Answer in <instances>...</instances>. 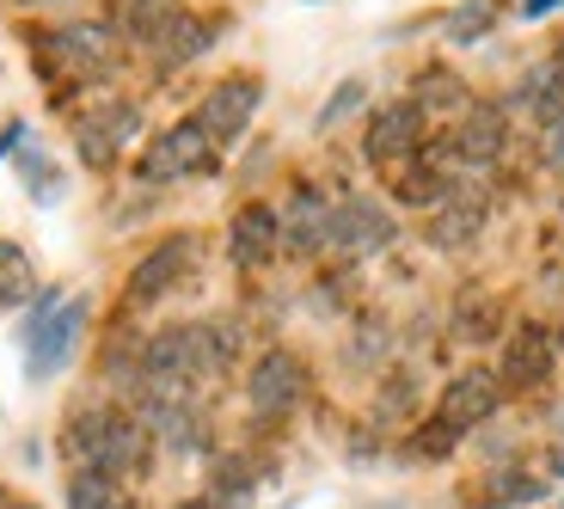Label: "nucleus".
<instances>
[{
  "instance_id": "obj_22",
  "label": "nucleus",
  "mask_w": 564,
  "mask_h": 509,
  "mask_svg": "<svg viewBox=\"0 0 564 509\" xmlns=\"http://www.w3.org/2000/svg\"><path fill=\"white\" fill-rule=\"evenodd\" d=\"M491 19H497V0H466L460 13L448 19V37H454V43H479Z\"/></svg>"
},
{
  "instance_id": "obj_18",
  "label": "nucleus",
  "mask_w": 564,
  "mask_h": 509,
  "mask_svg": "<svg viewBox=\"0 0 564 509\" xmlns=\"http://www.w3.org/2000/svg\"><path fill=\"white\" fill-rule=\"evenodd\" d=\"M522 105H534L546 123H564V56H552L546 68H534L522 80Z\"/></svg>"
},
{
  "instance_id": "obj_9",
  "label": "nucleus",
  "mask_w": 564,
  "mask_h": 509,
  "mask_svg": "<svg viewBox=\"0 0 564 509\" xmlns=\"http://www.w3.org/2000/svg\"><path fill=\"white\" fill-rule=\"evenodd\" d=\"M191 264H197V240H191V234H178V240L154 246V252L135 264V277H129V295H135V301H160Z\"/></svg>"
},
{
  "instance_id": "obj_10",
  "label": "nucleus",
  "mask_w": 564,
  "mask_h": 509,
  "mask_svg": "<svg viewBox=\"0 0 564 509\" xmlns=\"http://www.w3.org/2000/svg\"><path fill=\"white\" fill-rule=\"evenodd\" d=\"M417 136H423L417 105H387V111H375V123H368V160H375V166H393V160L417 154Z\"/></svg>"
},
{
  "instance_id": "obj_6",
  "label": "nucleus",
  "mask_w": 564,
  "mask_h": 509,
  "mask_svg": "<svg viewBox=\"0 0 564 509\" xmlns=\"http://www.w3.org/2000/svg\"><path fill=\"white\" fill-rule=\"evenodd\" d=\"M258 99H264V86L258 80H221L209 93V99H203V111H197V123H203V136H209V142H234V136H240L246 123H252V111H258Z\"/></svg>"
},
{
  "instance_id": "obj_2",
  "label": "nucleus",
  "mask_w": 564,
  "mask_h": 509,
  "mask_svg": "<svg viewBox=\"0 0 564 509\" xmlns=\"http://www.w3.org/2000/svg\"><path fill=\"white\" fill-rule=\"evenodd\" d=\"M86 332V301H37V313H31L25 326V375L31 381H50V375H62L74 356V344H80Z\"/></svg>"
},
{
  "instance_id": "obj_24",
  "label": "nucleus",
  "mask_w": 564,
  "mask_h": 509,
  "mask_svg": "<svg viewBox=\"0 0 564 509\" xmlns=\"http://www.w3.org/2000/svg\"><path fill=\"white\" fill-rule=\"evenodd\" d=\"M356 105H362V80H344V86H338V99H332V105L319 111V123H338V117H344V111H356Z\"/></svg>"
},
{
  "instance_id": "obj_3",
  "label": "nucleus",
  "mask_w": 564,
  "mask_h": 509,
  "mask_svg": "<svg viewBox=\"0 0 564 509\" xmlns=\"http://www.w3.org/2000/svg\"><path fill=\"white\" fill-rule=\"evenodd\" d=\"M209 160H215V142L203 136L197 117H191V123L166 129L160 142H148L135 172H141V184H172V178H191V172H209Z\"/></svg>"
},
{
  "instance_id": "obj_25",
  "label": "nucleus",
  "mask_w": 564,
  "mask_h": 509,
  "mask_svg": "<svg viewBox=\"0 0 564 509\" xmlns=\"http://www.w3.org/2000/svg\"><path fill=\"white\" fill-rule=\"evenodd\" d=\"M528 497H540V485H534V479H503L497 503H528Z\"/></svg>"
},
{
  "instance_id": "obj_5",
  "label": "nucleus",
  "mask_w": 564,
  "mask_h": 509,
  "mask_svg": "<svg viewBox=\"0 0 564 509\" xmlns=\"http://www.w3.org/2000/svg\"><path fill=\"white\" fill-rule=\"evenodd\" d=\"M301 387H307V368H301L289 350H270V356H258L246 399H252L258 418H282V411L301 405Z\"/></svg>"
},
{
  "instance_id": "obj_28",
  "label": "nucleus",
  "mask_w": 564,
  "mask_h": 509,
  "mask_svg": "<svg viewBox=\"0 0 564 509\" xmlns=\"http://www.w3.org/2000/svg\"><path fill=\"white\" fill-rule=\"evenodd\" d=\"M178 509H215V503H178Z\"/></svg>"
},
{
  "instance_id": "obj_17",
  "label": "nucleus",
  "mask_w": 564,
  "mask_h": 509,
  "mask_svg": "<svg viewBox=\"0 0 564 509\" xmlns=\"http://www.w3.org/2000/svg\"><path fill=\"white\" fill-rule=\"evenodd\" d=\"M111 19H117V31H123V37L154 43L160 31H166L172 19H178V0H117Z\"/></svg>"
},
{
  "instance_id": "obj_7",
  "label": "nucleus",
  "mask_w": 564,
  "mask_h": 509,
  "mask_svg": "<svg viewBox=\"0 0 564 509\" xmlns=\"http://www.w3.org/2000/svg\"><path fill=\"white\" fill-rule=\"evenodd\" d=\"M497 399H503V387H497V375H485V368H473V375H460V381L442 393V411H436V424L448 430V436H460V430L485 424L497 411Z\"/></svg>"
},
{
  "instance_id": "obj_15",
  "label": "nucleus",
  "mask_w": 564,
  "mask_h": 509,
  "mask_svg": "<svg viewBox=\"0 0 564 509\" xmlns=\"http://www.w3.org/2000/svg\"><path fill=\"white\" fill-rule=\"evenodd\" d=\"M325 240H332V209H325L313 191H301L289 221H282V246H289V252H319Z\"/></svg>"
},
{
  "instance_id": "obj_19",
  "label": "nucleus",
  "mask_w": 564,
  "mask_h": 509,
  "mask_svg": "<svg viewBox=\"0 0 564 509\" xmlns=\"http://www.w3.org/2000/svg\"><path fill=\"white\" fill-rule=\"evenodd\" d=\"M479 227H485V203H479V197H466V203L454 197L448 209L430 221V240H436V246H466Z\"/></svg>"
},
{
  "instance_id": "obj_30",
  "label": "nucleus",
  "mask_w": 564,
  "mask_h": 509,
  "mask_svg": "<svg viewBox=\"0 0 564 509\" xmlns=\"http://www.w3.org/2000/svg\"><path fill=\"white\" fill-rule=\"evenodd\" d=\"M558 467H564V454H558Z\"/></svg>"
},
{
  "instance_id": "obj_23",
  "label": "nucleus",
  "mask_w": 564,
  "mask_h": 509,
  "mask_svg": "<svg viewBox=\"0 0 564 509\" xmlns=\"http://www.w3.org/2000/svg\"><path fill=\"white\" fill-rule=\"evenodd\" d=\"M417 86H423L417 111H423V105H460V80H454V74H442V68H430Z\"/></svg>"
},
{
  "instance_id": "obj_20",
  "label": "nucleus",
  "mask_w": 564,
  "mask_h": 509,
  "mask_svg": "<svg viewBox=\"0 0 564 509\" xmlns=\"http://www.w3.org/2000/svg\"><path fill=\"white\" fill-rule=\"evenodd\" d=\"M31 289H37V270H31L25 246L0 240V307H19V301H25Z\"/></svg>"
},
{
  "instance_id": "obj_12",
  "label": "nucleus",
  "mask_w": 564,
  "mask_h": 509,
  "mask_svg": "<svg viewBox=\"0 0 564 509\" xmlns=\"http://www.w3.org/2000/svg\"><path fill=\"white\" fill-rule=\"evenodd\" d=\"M509 142V117L503 105H473V111L460 117V129H454V154L473 160V166H485V160H497V148Z\"/></svg>"
},
{
  "instance_id": "obj_14",
  "label": "nucleus",
  "mask_w": 564,
  "mask_h": 509,
  "mask_svg": "<svg viewBox=\"0 0 564 509\" xmlns=\"http://www.w3.org/2000/svg\"><path fill=\"white\" fill-rule=\"evenodd\" d=\"M276 240H282V221L264 209V203H252V209L234 215V258H240V264H264V258L276 252Z\"/></svg>"
},
{
  "instance_id": "obj_11",
  "label": "nucleus",
  "mask_w": 564,
  "mask_h": 509,
  "mask_svg": "<svg viewBox=\"0 0 564 509\" xmlns=\"http://www.w3.org/2000/svg\"><path fill=\"white\" fill-rule=\"evenodd\" d=\"M552 368H558L552 338H546L540 326H522L516 338L503 344V375H497V381H503V387H540Z\"/></svg>"
},
{
  "instance_id": "obj_26",
  "label": "nucleus",
  "mask_w": 564,
  "mask_h": 509,
  "mask_svg": "<svg viewBox=\"0 0 564 509\" xmlns=\"http://www.w3.org/2000/svg\"><path fill=\"white\" fill-rule=\"evenodd\" d=\"M546 160H552V166H564V123H552V142H546Z\"/></svg>"
},
{
  "instance_id": "obj_8",
  "label": "nucleus",
  "mask_w": 564,
  "mask_h": 509,
  "mask_svg": "<svg viewBox=\"0 0 564 509\" xmlns=\"http://www.w3.org/2000/svg\"><path fill=\"white\" fill-rule=\"evenodd\" d=\"M387 240H393V215L381 203L350 197L332 209V246H344V252H381Z\"/></svg>"
},
{
  "instance_id": "obj_13",
  "label": "nucleus",
  "mask_w": 564,
  "mask_h": 509,
  "mask_svg": "<svg viewBox=\"0 0 564 509\" xmlns=\"http://www.w3.org/2000/svg\"><path fill=\"white\" fill-rule=\"evenodd\" d=\"M135 105H105L99 117H86L80 123V154L93 160V166H111V154H117V142H129L135 136Z\"/></svg>"
},
{
  "instance_id": "obj_21",
  "label": "nucleus",
  "mask_w": 564,
  "mask_h": 509,
  "mask_svg": "<svg viewBox=\"0 0 564 509\" xmlns=\"http://www.w3.org/2000/svg\"><path fill=\"white\" fill-rule=\"evenodd\" d=\"M129 497H123V485L117 479H105V473H74V485H68V509H123Z\"/></svg>"
},
{
  "instance_id": "obj_29",
  "label": "nucleus",
  "mask_w": 564,
  "mask_h": 509,
  "mask_svg": "<svg viewBox=\"0 0 564 509\" xmlns=\"http://www.w3.org/2000/svg\"><path fill=\"white\" fill-rule=\"evenodd\" d=\"M0 509H31V503H0Z\"/></svg>"
},
{
  "instance_id": "obj_27",
  "label": "nucleus",
  "mask_w": 564,
  "mask_h": 509,
  "mask_svg": "<svg viewBox=\"0 0 564 509\" xmlns=\"http://www.w3.org/2000/svg\"><path fill=\"white\" fill-rule=\"evenodd\" d=\"M552 7H564V0H522V13H528V19H540V13H552Z\"/></svg>"
},
{
  "instance_id": "obj_31",
  "label": "nucleus",
  "mask_w": 564,
  "mask_h": 509,
  "mask_svg": "<svg viewBox=\"0 0 564 509\" xmlns=\"http://www.w3.org/2000/svg\"><path fill=\"white\" fill-rule=\"evenodd\" d=\"M123 509H135V503H123Z\"/></svg>"
},
{
  "instance_id": "obj_16",
  "label": "nucleus",
  "mask_w": 564,
  "mask_h": 509,
  "mask_svg": "<svg viewBox=\"0 0 564 509\" xmlns=\"http://www.w3.org/2000/svg\"><path fill=\"white\" fill-rule=\"evenodd\" d=\"M203 50H209V25H203V19H191V13H178V19H172V25L154 37V62H160L166 74L184 68V62H197Z\"/></svg>"
},
{
  "instance_id": "obj_1",
  "label": "nucleus",
  "mask_w": 564,
  "mask_h": 509,
  "mask_svg": "<svg viewBox=\"0 0 564 509\" xmlns=\"http://www.w3.org/2000/svg\"><path fill=\"white\" fill-rule=\"evenodd\" d=\"M68 454L80 461V473L129 479V473H141V461H148V436H141L135 418L99 405V411H80L68 424Z\"/></svg>"
},
{
  "instance_id": "obj_4",
  "label": "nucleus",
  "mask_w": 564,
  "mask_h": 509,
  "mask_svg": "<svg viewBox=\"0 0 564 509\" xmlns=\"http://www.w3.org/2000/svg\"><path fill=\"white\" fill-rule=\"evenodd\" d=\"M50 62H56L62 74H74V80H99V74H111L117 43L105 25H62L56 37H50Z\"/></svg>"
}]
</instances>
